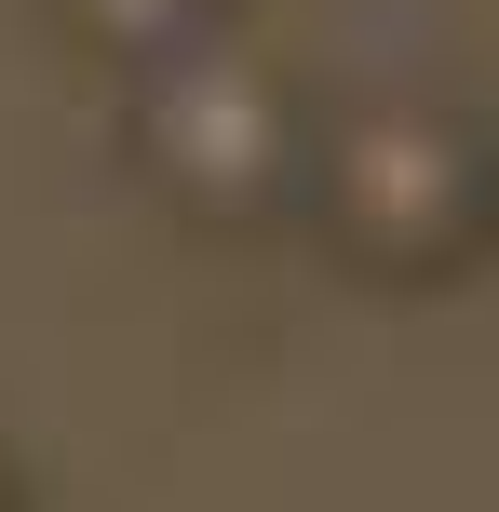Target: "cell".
Returning a JSON list of instances; mask_svg holds the SVG:
<instances>
[{"label":"cell","mask_w":499,"mask_h":512,"mask_svg":"<svg viewBox=\"0 0 499 512\" xmlns=\"http://www.w3.org/2000/svg\"><path fill=\"white\" fill-rule=\"evenodd\" d=\"M297 216L365 283H459L499 243V122L459 95H351L324 108Z\"/></svg>","instance_id":"6da1fadb"},{"label":"cell","mask_w":499,"mask_h":512,"mask_svg":"<svg viewBox=\"0 0 499 512\" xmlns=\"http://www.w3.org/2000/svg\"><path fill=\"white\" fill-rule=\"evenodd\" d=\"M122 135H135V176H149L176 216H203V230H257V216H284L297 189H311L324 108L297 95V68H284L270 41L216 27V41H189L176 68L135 81Z\"/></svg>","instance_id":"7a4b0ae2"},{"label":"cell","mask_w":499,"mask_h":512,"mask_svg":"<svg viewBox=\"0 0 499 512\" xmlns=\"http://www.w3.org/2000/svg\"><path fill=\"white\" fill-rule=\"evenodd\" d=\"M54 27H68L81 54H108V68H176L189 41H216L230 27V0H54Z\"/></svg>","instance_id":"3957f363"},{"label":"cell","mask_w":499,"mask_h":512,"mask_svg":"<svg viewBox=\"0 0 499 512\" xmlns=\"http://www.w3.org/2000/svg\"><path fill=\"white\" fill-rule=\"evenodd\" d=\"M0 512H27V499H14V459H0Z\"/></svg>","instance_id":"277c9868"}]
</instances>
